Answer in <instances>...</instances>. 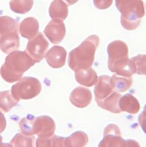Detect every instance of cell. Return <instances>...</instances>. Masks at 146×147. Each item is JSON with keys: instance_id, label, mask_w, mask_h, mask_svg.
Masks as SVG:
<instances>
[{"instance_id": "6da1fadb", "label": "cell", "mask_w": 146, "mask_h": 147, "mask_svg": "<svg viewBox=\"0 0 146 147\" xmlns=\"http://www.w3.org/2000/svg\"><path fill=\"white\" fill-rule=\"evenodd\" d=\"M109 70L116 75L131 77L136 73L135 64L129 59V49L126 43L121 40H115L108 47Z\"/></svg>"}, {"instance_id": "7a4b0ae2", "label": "cell", "mask_w": 146, "mask_h": 147, "mask_svg": "<svg viewBox=\"0 0 146 147\" xmlns=\"http://www.w3.org/2000/svg\"><path fill=\"white\" fill-rule=\"evenodd\" d=\"M99 41L98 36L92 35L84 40L79 47L72 50L68 59V66L71 69L76 71L91 67L94 61Z\"/></svg>"}, {"instance_id": "3957f363", "label": "cell", "mask_w": 146, "mask_h": 147, "mask_svg": "<svg viewBox=\"0 0 146 147\" xmlns=\"http://www.w3.org/2000/svg\"><path fill=\"white\" fill-rule=\"evenodd\" d=\"M35 63L25 51H13L7 56L0 74L7 82L13 83L18 81L23 73Z\"/></svg>"}, {"instance_id": "277c9868", "label": "cell", "mask_w": 146, "mask_h": 147, "mask_svg": "<svg viewBox=\"0 0 146 147\" xmlns=\"http://www.w3.org/2000/svg\"><path fill=\"white\" fill-rule=\"evenodd\" d=\"M116 7L121 13V22L128 31L136 29L144 16L145 10L142 0H115Z\"/></svg>"}, {"instance_id": "5b68a950", "label": "cell", "mask_w": 146, "mask_h": 147, "mask_svg": "<svg viewBox=\"0 0 146 147\" xmlns=\"http://www.w3.org/2000/svg\"><path fill=\"white\" fill-rule=\"evenodd\" d=\"M41 90L42 84L39 80L32 77H24L12 86L11 92L13 97L19 101L21 99L29 100L35 97Z\"/></svg>"}, {"instance_id": "8992f818", "label": "cell", "mask_w": 146, "mask_h": 147, "mask_svg": "<svg viewBox=\"0 0 146 147\" xmlns=\"http://www.w3.org/2000/svg\"><path fill=\"white\" fill-rule=\"evenodd\" d=\"M99 146H140V145L137 142L132 140H124L122 137L119 127L111 124L105 128L104 138L100 141Z\"/></svg>"}, {"instance_id": "52a82bcc", "label": "cell", "mask_w": 146, "mask_h": 147, "mask_svg": "<svg viewBox=\"0 0 146 147\" xmlns=\"http://www.w3.org/2000/svg\"><path fill=\"white\" fill-rule=\"evenodd\" d=\"M49 46L45 37L41 32H38L35 37L29 39L25 51L35 63H39L45 57Z\"/></svg>"}, {"instance_id": "ba28073f", "label": "cell", "mask_w": 146, "mask_h": 147, "mask_svg": "<svg viewBox=\"0 0 146 147\" xmlns=\"http://www.w3.org/2000/svg\"><path fill=\"white\" fill-rule=\"evenodd\" d=\"M19 38V22L9 17H0V45Z\"/></svg>"}, {"instance_id": "9c48e42d", "label": "cell", "mask_w": 146, "mask_h": 147, "mask_svg": "<svg viewBox=\"0 0 146 147\" xmlns=\"http://www.w3.org/2000/svg\"><path fill=\"white\" fill-rule=\"evenodd\" d=\"M44 34L53 44L60 43L66 36V26L62 20L53 19L46 26Z\"/></svg>"}, {"instance_id": "30bf717a", "label": "cell", "mask_w": 146, "mask_h": 147, "mask_svg": "<svg viewBox=\"0 0 146 147\" xmlns=\"http://www.w3.org/2000/svg\"><path fill=\"white\" fill-rule=\"evenodd\" d=\"M56 124L51 117L43 115L35 118L34 135L39 137H49L54 134Z\"/></svg>"}, {"instance_id": "8fae6325", "label": "cell", "mask_w": 146, "mask_h": 147, "mask_svg": "<svg viewBox=\"0 0 146 147\" xmlns=\"http://www.w3.org/2000/svg\"><path fill=\"white\" fill-rule=\"evenodd\" d=\"M92 98V93L87 88L78 87L73 90L70 96L71 103L78 108H84L88 106Z\"/></svg>"}, {"instance_id": "7c38bea8", "label": "cell", "mask_w": 146, "mask_h": 147, "mask_svg": "<svg viewBox=\"0 0 146 147\" xmlns=\"http://www.w3.org/2000/svg\"><path fill=\"white\" fill-rule=\"evenodd\" d=\"M67 52L60 46H54L46 53V60L48 65L52 68L62 67L66 63Z\"/></svg>"}, {"instance_id": "4fadbf2b", "label": "cell", "mask_w": 146, "mask_h": 147, "mask_svg": "<svg viewBox=\"0 0 146 147\" xmlns=\"http://www.w3.org/2000/svg\"><path fill=\"white\" fill-rule=\"evenodd\" d=\"M115 90L111 84V78L108 75L100 76L98 78L94 89L96 102L105 100Z\"/></svg>"}, {"instance_id": "5bb4252c", "label": "cell", "mask_w": 146, "mask_h": 147, "mask_svg": "<svg viewBox=\"0 0 146 147\" xmlns=\"http://www.w3.org/2000/svg\"><path fill=\"white\" fill-rule=\"evenodd\" d=\"M39 25L38 20L33 17L25 18L19 25L21 35L26 39H31L35 37L39 32Z\"/></svg>"}, {"instance_id": "9a60e30c", "label": "cell", "mask_w": 146, "mask_h": 147, "mask_svg": "<svg viewBox=\"0 0 146 147\" xmlns=\"http://www.w3.org/2000/svg\"><path fill=\"white\" fill-rule=\"evenodd\" d=\"M75 78L79 84L86 87H91L96 84L98 78L96 71L91 67L75 71Z\"/></svg>"}, {"instance_id": "2e32d148", "label": "cell", "mask_w": 146, "mask_h": 147, "mask_svg": "<svg viewBox=\"0 0 146 147\" xmlns=\"http://www.w3.org/2000/svg\"><path fill=\"white\" fill-rule=\"evenodd\" d=\"M119 106L121 111H125L131 114H137L140 109V105L137 99L130 94L121 97Z\"/></svg>"}, {"instance_id": "e0dca14e", "label": "cell", "mask_w": 146, "mask_h": 147, "mask_svg": "<svg viewBox=\"0 0 146 147\" xmlns=\"http://www.w3.org/2000/svg\"><path fill=\"white\" fill-rule=\"evenodd\" d=\"M121 97L122 95L121 94L114 91L105 100L96 102L100 108L115 114H119L122 112L119 106V102Z\"/></svg>"}, {"instance_id": "ac0fdd59", "label": "cell", "mask_w": 146, "mask_h": 147, "mask_svg": "<svg viewBox=\"0 0 146 147\" xmlns=\"http://www.w3.org/2000/svg\"><path fill=\"white\" fill-rule=\"evenodd\" d=\"M49 11L52 19L64 20L68 16V5L63 0H54L50 5Z\"/></svg>"}, {"instance_id": "d6986e66", "label": "cell", "mask_w": 146, "mask_h": 147, "mask_svg": "<svg viewBox=\"0 0 146 147\" xmlns=\"http://www.w3.org/2000/svg\"><path fill=\"white\" fill-rule=\"evenodd\" d=\"M111 84L115 92H125L132 86L133 79L131 77H121L118 75H113L111 78Z\"/></svg>"}, {"instance_id": "ffe728a7", "label": "cell", "mask_w": 146, "mask_h": 147, "mask_svg": "<svg viewBox=\"0 0 146 147\" xmlns=\"http://www.w3.org/2000/svg\"><path fill=\"white\" fill-rule=\"evenodd\" d=\"M88 142V137L84 132L78 131L68 137L65 138L64 146H85Z\"/></svg>"}, {"instance_id": "44dd1931", "label": "cell", "mask_w": 146, "mask_h": 147, "mask_svg": "<svg viewBox=\"0 0 146 147\" xmlns=\"http://www.w3.org/2000/svg\"><path fill=\"white\" fill-rule=\"evenodd\" d=\"M19 101L15 98L9 90L0 92V110L8 113L14 106H15Z\"/></svg>"}, {"instance_id": "7402d4cb", "label": "cell", "mask_w": 146, "mask_h": 147, "mask_svg": "<svg viewBox=\"0 0 146 147\" xmlns=\"http://www.w3.org/2000/svg\"><path fill=\"white\" fill-rule=\"evenodd\" d=\"M33 5V0H11L9 2L11 9L21 14L27 13Z\"/></svg>"}, {"instance_id": "603a6c76", "label": "cell", "mask_w": 146, "mask_h": 147, "mask_svg": "<svg viewBox=\"0 0 146 147\" xmlns=\"http://www.w3.org/2000/svg\"><path fill=\"white\" fill-rule=\"evenodd\" d=\"M35 120V117L31 114H29L20 121L19 125L22 134L27 136L34 135Z\"/></svg>"}, {"instance_id": "cb8c5ba5", "label": "cell", "mask_w": 146, "mask_h": 147, "mask_svg": "<svg viewBox=\"0 0 146 147\" xmlns=\"http://www.w3.org/2000/svg\"><path fill=\"white\" fill-rule=\"evenodd\" d=\"M65 138L52 136L49 137H39L36 146H64Z\"/></svg>"}, {"instance_id": "d4e9b609", "label": "cell", "mask_w": 146, "mask_h": 147, "mask_svg": "<svg viewBox=\"0 0 146 147\" xmlns=\"http://www.w3.org/2000/svg\"><path fill=\"white\" fill-rule=\"evenodd\" d=\"M35 137H29L22 133H18L11 141V146H34Z\"/></svg>"}, {"instance_id": "484cf974", "label": "cell", "mask_w": 146, "mask_h": 147, "mask_svg": "<svg viewBox=\"0 0 146 147\" xmlns=\"http://www.w3.org/2000/svg\"><path fill=\"white\" fill-rule=\"evenodd\" d=\"M131 60L135 64L136 73L140 75H146V55H138L131 57Z\"/></svg>"}, {"instance_id": "4316f807", "label": "cell", "mask_w": 146, "mask_h": 147, "mask_svg": "<svg viewBox=\"0 0 146 147\" xmlns=\"http://www.w3.org/2000/svg\"><path fill=\"white\" fill-rule=\"evenodd\" d=\"M113 3V0H94L95 7L99 9H106L110 7Z\"/></svg>"}, {"instance_id": "83f0119b", "label": "cell", "mask_w": 146, "mask_h": 147, "mask_svg": "<svg viewBox=\"0 0 146 147\" xmlns=\"http://www.w3.org/2000/svg\"><path fill=\"white\" fill-rule=\"evenodd\" d=\"M139 122L143 131L146 134V105L144 107V111L139 117Z\"/></svg>"}, {"instance_id": "f1b7e54d", "label": "cell", "mask_w": 146, "mask_h": 147, "mask_svg": "<svg viewBox=\"0 0 146 147\" xmlns=\"http://www.w3.org/2000/svg\"><path fill=\"white\" fill-rule=\"evenodd\" d=\"M7 122L4 114L0 111V134L5 130L6 128Z\"/></svg>"}, {"instance_id": "f546056e", "label": "cell", "mask_w": 146, "mask_h": 147, "mask_svg": "<svg viewBox=\"0 0 146 147\" xmlns=\"http://www.w3.org/2000/svg\"><path fill=\"white\" fill-rule=\"evenodd\" d=\"M68 4V5H72L78 2V0H64Z\"/></svg>"}, {"instance_id": "4dcf8cb0", "label": "cell", "mask_w": 146, "mask_h": 147, "mask_svg": "<svg viewBox=\"0 0 146 147\" xmlns=\"http://www.w3.org/2000/svg\"><path fill=\"white\" fill-rule=\"evenodd\" d=\"M2 140H3V138H2V137L0 136V146H11V145H10V144H3V142H2Z\"/></svg>"}, {"instance_id": "1f68e13d", "label": "cell", "mask_w": 146, "mask_h": 147, "mask_svg": "<svg viewBox=\"0 0 146 147\" xmlns=\"http://www.w3.org/2000/svg\"><path fill=\"white\" fill-rule=\"evenodd\" d=\"M145 10H146V4H145Z\"/></svg>"}]
</instances>
